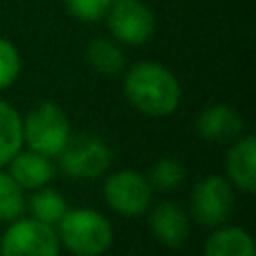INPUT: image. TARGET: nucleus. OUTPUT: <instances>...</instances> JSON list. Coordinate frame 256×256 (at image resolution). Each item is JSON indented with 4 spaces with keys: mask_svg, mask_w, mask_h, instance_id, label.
<instances>
[{
    "mask_svg": "<svg viewBox=\"0 0 256 256\" xmlns=\"http://www.w3.org/2000/svg\"><path fill=\"white\" fill-rule=\"evenodd\" d=\"M236 202V189L225 176H207L198 180L189 196V216L196 225L207 230L230 220Z\"/></svg>",
    "mask_w": 256,
    "mask_h": 256,
    "instance_id": "nucleus-5",
    "label": "nucleus"
},
{
    "mask_svg": "<svg viewBox=\"0 0 256 256\" xmlns=\"http://www.w3.org/2000/svg\"><path fill=\"white\" fill-rule=\"evenodd\" d=\"M227 180L240 194L252 196L256 191V140L252 135H240L230 144L225 155Z\"/></svg>",
    "mask_w": 256,
    "mask_h": 256,
    "instance_id": "nucleus-11",
    "label": "nucleus"
},
{
    "mask_svg": "<svg viewBox=\"0 0 256 256\" xmlns=\"http://www.w3.org/2000/svg\"><path fill=\"white\" fill-rule=\"evenodd\" d=\"M202 256H256V245L245 227L225 222L220 227H214L207 236Z\"/></svg>",
    "mask_w": 256,
    "mask_h": 256,
    "instance_id": "nucleus-13",
    "label": "nucleus"
},
{
    "mask_svg": "<svg viewBox=\"0 0 256 256\" xmlns=\"http://www.w3.org/2000/svg\"><path fill=\"white\" fill-rule=\"evenodd\" d=\"M0 256H61L56 227L32 216L7 222L0 236Z\"/></svg>",
    "mask_w": 256,
    "mask_h": 256,
    "instance_id": "nucleus-6",
    "label": "nucleus"
},
{
    "mask_svg": "<svg viewBox=\"0 0 256 256\" xmlns=\"http://www.w3.org/2000/svg\"><path fill=\"white\" fill-rule=\"evenodd\" d=\"M245 130V122L236 108L227 104H214L196 117V132L212 144H232Z\"/></svg>",
    "mask_w": 256,
    "mask_h": 256,
    "instance_id": "nucleus-10",
    "label": "nucleus"
},
{
    "mask_svg": "<svg viewBox=\"0 0 256 256\" xmlns=\"http://www.w3.org/2000/svg\"><path fill=\"white\" fill-rule=\"evenodd\" d=\"M22 72V56L9 38L0 36V90L12 88Z\"/></svg>",
    "mask_w": 256,
    "mask_h": 256,
    "instance_id": "nucleus-19",
    "label": "nucleus"
},
{
    "mask_svg": "<svg viewBox=\"0 0 256 256\" xmlns=\"http://www.w3.org/2000/svg\"><path fill=\"white\" fill-rule=\"evenodd\" d=\"M7 173L22 191H36L40 186H48L54 180L56 166L48 155H40L30 148H20L7 162Z\"/></svg>",
    "mask_w": 256,
    "mask_h": 256,
    "instance_id": "nucleus-12",
    "label": "nucleus"
},
{
    "mask_svg": "<svg viewBox=\"0 0 256 256\" xmlns=\"http://www.w3.org/2000/svg\"><path fill=\"white\" fill-rule=\"evenodd\" d=\"M112 2H115V0H112Z\"/></svg>",
    "mask_w": 256,
    "mask_h": 256,
    "instance_id": "nucleus-21",
    "label": "nucleus"
},
{
    "mask_svg": "<svg viewBox=\"0 0 256 256\" xmlns=\"http://www.w3.org/2000/svg\"><path fill=\"white\" fill-rule=\"evenodd\" d=\"M25 191L14 182L7 171L0 168V222H12L25 216Z\"/></svg>",
    "mask_w": 256,
    "mask_h": 256,
    "instance_id": "nucleus-18",
    "label": "nucleus"
},
{
    "mask_svg": "<svg viewBox=\"0 0 256 256\" xmlns=\"http://www.w3.org/2000/svg\"><path fill=\"white\" fill-rule=\"evenodd\" d=\"M122 90L126 102L137 112L153 120L171 117L182 102V86L178 76L158 61H137L126 68Z\"/></svg>",
    "mask_w": 256,
    "mask_h": 256,
    "instance_id": "nucleus-1",
    "label": "nucleus"
},
{
    "mask_svg": "<svg viewBox=\"0 0 256 256\" xmlns=\"http://www.w3.org/2000/svg\"><path fill=\"white\" fill-rule=\"evenodd\" d=\"M104 20L108 34L130 48L148 43L155 34V14L144 0H115Z\"/></svg>",
    "mask_w": 256,
    "mask_h": 256,
    "instance_id": "nucleus-8",
    "label": "nucleus"
},
{
    "mask_svg": "<svg viewBox=\"0 0 256 256\" xmlns=\"http://www.w3.org/2000/svg\"><path fill=\"white\" fill-rule=\"evenodd\" d=\"M70 135V120L66 110L54 102L36 104L22 117V146L52 160L61 153Z\"/></svg>",
    "mask_w": 256,
    "mask_h": 256,
    "instance_id": "nucleus-3",
    "label": "nucleus"
},
{
    "mask_svg": "<svg viewBox=\"0 0 256 256\" xmlns=\"http://www.w3.org/2000/svg\"><path fill=\"white\" fill-rule=\"evenodd\" d=\"M25 209L30 212L32 218L56 227L58 220L63 218V214L68 212V202L56 189H50V184H48V186H40V189L32 191V198L25 202Z\"/></svg>",
    "mask_w": 256,
    "mask_h": 256,
    "instance_id": "nucleus-16",
    "label": "nucleus"
},
{
    "mask_svg": "<svg viewBox=\"0 0 256 256\" xmlns=\"http://www.w3.org/2000/svg\"><path fill=\"white\" fill-rule=\"evenodd\" d=\"M112 0H63V7L74 20L81 22H97L104 20Z\"/></svg>",
    "mask_w": 256,
    "mask_h": 256,
    "instance_id": "nucleus-20",
    "label": "nucleus"
},
{
    "mask_svg": "<svg viewBox=\"0 0 256 256\" xmlns=\"http://www.w3.org/2000/svg\"><path fill=\"white\" fill-rule=\"evenodd\" d=\"M22 148V115L0 99V168Z\"/></svg>",
    "mask_w": 256,
    "mask_h": 256,
    "instance_id": "nucleus-15",
    "label": "nucleus"
},
{
    "mask_svg": "<svg viewBox=\"0 0 256 256\" xmlns=\"http://www.w3.org/2000/svg\"><path fill=\"white\" fill-rule=\"evenodd\" d=\"M86 61L94 72L115 76L126 70V52L112 36H97L86 48Z\"/></svg>",
    "mask_w": 256,
    "mask_h": 256,
    "instance_id": "nucleus-14",
    "label": "nucleus"
},
{
    "mask_svg": "<svg viewBox=\"0 0 256 256\" xmlns=\"http://www.w3.org/2000/svg\"><path fill=\"white\" fill-rule=\"evenodd\" d=\"M56 234L61 250L74 256H104L115 243L112 222L90 207H68L56 225Z\"/></svg>",
    "mask_w": 256,
    "mask_h": 256,
    "instance_id": "nucleus-2",
    "label": "nucleus"
},
{
    "mask_svg": "<svg viewBox=\"0 0 256 256\" xmlns=\"http://www.w3.org/2000/svg\"><path fill=\"white\" fill-rule=\"evenodd\" d=\"M186 178L184 164L176 158H160L150 164L148 173H146V180L153 186V191H162V194H168V191H176L182 186Z\"/></svg>",
    "mask_w": 256,
    "mask_h": 256,
    "instance_id": "nucleus-17",
    "label": "nucleus"
},
{
    "mask_svg": "<svg viewBox=\"0 0 256 256\" xmlns=\"http://www.w3.org/2000/svg\"><path fill=\"white\" fill-rule=\"evenodd\" d=\"M148 230L160 245L178 250L191 236V216L176 200H162L148 214Z\"/></svg>",
    "mask_w": 256,
    "mask_h": 256,
    "instance_id": "nucleus-9",
    "label": "nucleus"
},
{
    "mask_svg": "<svg viewBox=\"0 0 256 256\" xmlns=\"http://www.w3.org/2000/svg\"><path fill=\"white\" fill-rule=\"evenodd\" d=\"M54 160L58 162V171L70 180H97L110 168L112 148L92 132H79L70 135Z\"/></svg>",
    "mask_w": 256,
    "mask_h": 256,
    "instance_id": "nucleus-4",
    "label": "nucleus"
},
{
    "mask_svg": "<svg viewBox=\"0 0 256 256\" xmlns=\"http://www.w3.org/2000/svg\"><path fill=\"white\" fill-rule=\"evenodd\" d=\"M102 191L106 207L124 218L144 216L153 204V186L146 180V173L132 168H122L106 176Z\"/></svg>",
    "mask_w": 256,
    "mask_h": 256,
    "instance_id": "nucleus-7",
    "label": "nucleus"
}]
</instances>
